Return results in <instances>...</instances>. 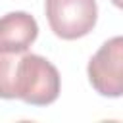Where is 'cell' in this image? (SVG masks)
Instances as JSON below:
<instances>
[{
  "instance_id": "6da1fadb",
  "label": "cell",
  "mask_w": 123,
  "mask_h": 123,
  "mask_svg": "<svg viewBox=\"0 0 123 123\" xmlns=\"http://www.w3.org/2000/svg\"><path fill=\"white\" fill-rule=\"evenodd\" d=\"M62 88L60 73L52 62L38 54H21L15 69V98L31 106H50Z\"/></svg>"
},
{
  "instance_id": "7a4b0ae2",
  "label": "cell",
  "mask_w": 123,
  "mask_h": 123,
  "mask_svg": "<svg viewBox=\"0 0 123 123\" xmlns=\"http://www.w3.org/2000/svg\"><path fill=\"white\" fill-rule=\"evenodd\" d=\"M50 29L63 40L86 37L98 19L96 0H44Z\"/></svg>"
},
{
  "instance_id": "3957f363",
  "label": "cell",
  "mask_w": 123,
  "mask_h": 123,
  "mask_svg": "<svg viewBox=\"0 0 123 123\" xmlns=\"http://www.w3.org/2000/svg\"><path fill=\"white\" fill-rule=\"evenodd\" d=\"M86 75L100 96H123V37H113L96 50L86 65Z\"/></svg>"
},
{
  "instance_id": "5b68a950",
  "label": "cell",
  "mask_w": 123,
  "mask_h": 123,
  "mask_svg": "<svg viewBox=\"0 0 123 123\" xmlns=\"http://www.w3.org/2000/svg\"><path fill=\"white\" fill-rule=\"evenodd\" d=\"M21 54H6L0 52V98L13 100L15 98V69Z\"/></svg>"
},
{
  "instance_id": "277c9868",
  "label": "cell",
  "mask_w": 123,
  "mask_h": 123,
  "mask_svg": "<svg viewBox=\"0 0 123 123\" xmlns=\"http://www.w3.org/2000/svg\"><path fill=\"white\" fill-rule=\"evenodd\" d=\"M38 37L37 19L27 12H10L0 17V52L25 54Z\"/></svg>"
},
{
  "instance_id": "8992f818",
  "label": "cell",
  "mask_w": 123,
  "mask_h": 123,
  "mask_svg": "<svg viewBox=\"0 0 123 123\" xmlns=\"http://www.w3.org/2000/svg\"><path fill=\"white\" fill-rule=\"evenodd\" d=\"M111 4L115 8H119V10H123V0H111Z\"/></svg>"
}]
</instances>
